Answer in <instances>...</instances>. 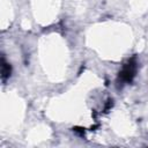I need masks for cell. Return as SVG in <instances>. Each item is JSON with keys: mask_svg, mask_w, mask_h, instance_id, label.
Masks as SVG:
<instances>
[{"mask_svg": "<svg viewBox=\"0 0 148 148\" xmlns=\"http://www.w3.org/2000/svg\"><path fill=\"white\" fill-rule=\"evenodd\" d=\"M134 73H135V65H134L132 61H130V62L123 68V71L120 72L119 79H120L121 81H124V82H130V81L133 79Z\"/></svg>", "mask_w": 148, "mask_h": 148, "instance_id": "obj_1", "label": "cell"}, {"mask_svg": "<svg viewBox=\"0 0 148 148\" xmlns=\"http://www.w3.org/2000/svg\"><path fill=\"white\" fill-rule=\"evenodd\" d=\"M10 75V67L9 65L5 64V61H2V77H7Z\"/></svg>", "mask_w": 148, "mask_h": 148, "instance_id": "obj_2", "label": "cell"}]
</instances>
